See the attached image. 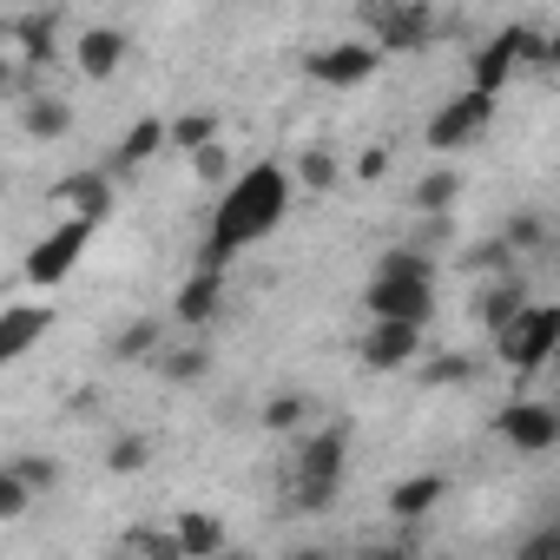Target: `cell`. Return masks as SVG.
<instances>
[{
    "label": "cell",
    "instance_id": "cell-1",
    "mask_svg": "<svg viewBox=\"0 0 560 560\" xmlns=\"http://www.w3.org/2000/svg\"><path fill=\"white\" fill-rule=\"evenodd\" d=\"M284 218H291V172L270 165V159H264V165H244V172L224 185L218 211H211V231H205L198 264H205V270H224L237 250L264 244Z\"/></svg>",
    "mask_w": 560,
    "mask_h": 560
},
{
    "label": "cell",
    "instance_id": "cell-2",
    "mask_svg": "<svg viewBox=\"0 0 560 560\" xmlns=\"http://www.w3.org/2000/svg\"><path fill=\"white\" fill-rule=\"evenodd\" d=\"M343 475H350V429H343V422L311 429V442H304L298 462H291V508H298V514H324V508H337Z\"/></svg>",
    "mask_w": 560,
    "mask_h": 560
},
{
    "label": "cell",
    "instance_id": "cell-3",
    "mask_svg": "<svg viewBox=\"0 0 560 560\" xmlns=\"http://www.w3.org/2000/svg\"><path fill=\"white\" fill-rule=\"evenodd\" d=\"M521 67H547V34L540 27H501V34H488L468 54V86L488 93V100H501Z\"/></svg>",
    "mask_w": 560,
    "mask_h": 560
},
{
    "label": "cell",
    "instance_id": "cell-4",
    "mask_svg": "<svg viewBox=\"0 0 560 560\" xmlns=\"http://www.w3.org/2000/svg\"><path fill=\"white\" fill-rule=\"evenodd\" d=\"M494 357L527 383L534 370H547L560 357V304H527L501 337H494Z\"/></svg>",
    "mask_w": 560,
    "mask_h": 560
},
{
    "label": "cell",
    "instance_id": "cell-5",
    "mask_svg": "<svg viewBox=\"0 0 560 560\" xmlns=\"http://www.w3.org/2000/svg\"><path fill=\"white\" fill-rule=\"evenodd\" d=\"M93 231L100 224H86V218H60L34 250H27V264H21V277H27V284L34 291H54V284H67V277H73V264L86 257V244H93Z\"/></svg>",
    "mask_w": 560,
    "mask_h": 560
},
{
    "label": "cell",
    "instance_id": "cell-6",
    "mask_svg": "<svg viewBox=\"0 0 560 560\" xmlns=\"http://www.w3.org/2000/svg\"><path fill=\"white\" fill-rule=\"evenodd\" d=\"M357 21L383 54H409V47L435 40V8H422V0H370Z\"/></svg>",
    "mask_w": 560,
    "mask_h": 560
},
{
    "label": "cell",
    "instance_id": "cell-7",
    "mask_svg": "<svg viewBox=\"0 0 560 560\" xmlns=\"http://www.w3.org/2000/svg\"><path fill=\"white\" fill-rule=\"evenodd\" d=\"M488 126H494V100H488V93H475V86H462L455 100H442V106H435V119H429L422 145H429V152H468Z\"/></svg>",
    "mask_w": 560,
    "mask_h": 560
},
{
    "label": "cell",
    "instance_id": "cell-8",
    "mask_svg": "<svg viewBox=\"0 0 560 560\" xmlns=\"http://www.w3.org/2000/svg\"><path fill=\"white\" fill-rule=\"evenodd\" d=\"M304 73L317 86H330V93H350V86H363V80L383 73V47L376 40H337V47H317L304 60Z\"/></svg>",
    "mask_w": 560,
    "mask_h": 560
},
{
    "label": "cell",
    "instance_id": "cell-9",
    "mask_svg": "<svg viewBox=\"0 0 560 560\" xmlns=\"http://www.w3.org/2000/svg\"><path fill=\"white\" fill-rule=\"evenodd\" d=\"M60 27H67V14L60 8H27V14H0V40L14 47V60L21 67H54V54H60Z\"/></svg>",
    "mask_w": 560,
    "mask_h": 560
},
{
    "label": "cell",
    "instance_id": "cell-10",
    "mask_svg": "<svg viewBox=\"0 0 560 560\" xmlns=\"http://www.w3.org/2000/svg\"><path fill=\"white\" fill-rule=\"evenodd\" d=\"M363 317H370V324H409V330H429V317H435V284H383V277H370Z\"/></svg>",
    "mask_w": 560,
    "mask_h": 560
},
{
    "label": "cell",
    "instance_id": "cell-11",
    "mask_svg": "<svg viewBox=\"0 0 560 560\" xmlns=\"http://www.w3.org/2000/svg\"><path fill=\"white\" fill-rule=\"evenodd\" d=\"M494 435L514 448V455H547L553 442H560V409H547V402H527V396H514L501 416H494Z\"/></svg>",
    "mask_w": 560,
    "mask_h": 560
},
{
    "label": "cell",
    "instance_id": "cell-12",
    "mask_svg": "<svg viewBox=\"0 0 560 560\" xmlns=\"http://www.w3.org/2000/svg\"><path fill=\"white\" fill-rule=\"evenodd\" d=\"M357 357H363L370 376H396V370L422 363V330H409V324H370L363 343H357Z\"/></svg>",
    "mask_w": 560,
    "mask_h": 560
},
{
    "label": "cell",
    "instance_id": "cell-13",
    "mask_svg": "<svg viewBox=\"0 0 560 560\" xmlns=\"http://www.w3.org/2000/svg\"><path fill=\"white\" fill-rule=\"evenodd\" d=\"M47 198H54V211H67V218L106 224V218H113V198H119V191H113V178H106V172H73V178H60V185H54Z\"/></svg>",
    "mask_w": 560,
    "mask_h": 560
},
{
    "label": "cell",
    "instance_id": "cell-14",
    "mask_svg": "<svg viewBox=\"0 0 560 560\" xmlns=\"http://www.w3.org/2000/svg\"><path fill=\"white\" fill-rule=\"evenodd\" d=\"M218 311H224V270H205V264H198L185 284H178V298H172V324L205 330Z\"/></svg>",
    "mask_w": 560,
    "mask_h": 560
},
{
    "label": "cell",
    "instance_id": "cell-15",
    "mask_svg": "<svg viewBox=\"0 0 560 560\" xmlns=\"http://www.w3.org/2000/svg\"><path fill=\"white\" fill-rule=\"evenodd\" d=\"M442 494H448V475H429V468H422V475H402V481L389 488V521H396V527H422Z\"/></svg>",
    "mask_w": 560,
    "mask_h": 560
},
{
    "label": "cell",
    "instance_id": "cell-16",
    "mask_svg": "<svg viewBox=\"0 0 560 560\" xmlns=\"http://www.w3.org/2000/svg\"><path fill=\"white\" fill-rule=\"evenodd\" d=\"M521 311H527V277H521V270H514V277H494V284L475 291V317H481L488 337H501Z\"/></svg>",
    "mask_w": 560,
    "mask_h": 560
},
{
    "label": "cell",
    "instance_id": "cell-17",
    "mask_svg": "<svg viewBox=\"0 0 560 560\" xmlns=\"http://www.w3.org/2000/svg\"><path fill=\"white\" fill-rule=\"evenodd\" d=\"M47 330H54V311H40V304H14L8 317H0V363H21Z\"/></svg>",
    "mask_w": 560,
    "mask_h": 560
},
{
    "label": "cell",
    "instance_id": "cell-18",
    "mask_svg": "<svg viewBox=\"0 0 560 560\" xmlns=\"http://www.w3.org/2000/svg\"><path fill=\"white\" fill-rule=\"evenodd\" d=\"M119 60H126V34H119V27H86V34L73 40V67H80L86 80H113Z\"/></svg>",
    "mask_w": 560,
    "mask_h": 560
},
{
    "label": "cell",
    "instance_id": "cell-19",
    "mask_svg": "<svg viewBox=\"0 0 560 560\" xmlns=\"http://www.w3.org/2000/svg\"><path fill=\"white\" fill-rule=\"evenodd\" d=\"M172 145V119H139L126 139H119V152H113V178H132L145 159H159Z\"/></svg>",
    "mask_w": 560,
    "mask_h": 560
},
{
    "label": "cell",
    "instance_id": "cell-20",
    "mask_svg": "<svg viewBox=\"0 0 560 560\" xmlns=\"http://www.w3.org/2000/svg\"><path fill=\"white\" fill-rule=\"evenodd\" d=\"M376 277L383 284H435V257L422 244H396V250L376 257Z\"/></svg>",
    "mask_w": 560,
    "mask_h": 560
},
{
    "label": "cell",
    "instance_id": "cell-21",
    "mask_svg": "<svg viewBox=\"0 0 560 560\" xmlns=\"http://www.w3.org/2000/svg\"><path fill=\"white\" fill-rule=\"evenodd\" d=\"M21 132H27V139H67V132H73V106L54 100V93H40V100L21 106Z\"/></svg>",
    "mask_w": 560,
    "mask_h": 560
},
{
    "label": "cell",
    "instance_id": "cell-22",
    "mask_svg": "<svg viewBox=\"0 0 560 560\" xmlns=\"http://www.w3.org/2000/svg\"><path fill=\"white\" fill-rule=\"evenodd\" d=\"M172 527H178V540H185V553H191V560H218V553H231V540H224V521H218V514H178Z\"/></svg>",
    "mask_w": 560,
    "mask_h": 560
},
{
    "label": "cell",
    "instance_id": "cell-23",
    "mask_svg": "<svg viewBox=\"0 0 560 560\" xmlns=\"http://www.w3.org/2000/svg\"><path fill=\"white\" fill-rule=\"evenodd\" d=\"M126 553H132V560H191L185 540H178V527H159V521L126 527Z\"/></svg>",
    "mask_w": 560,
    "mask_h": 560
},
{
    "label": "cell",
    "instance_id": "cell-24",
    "mask_svg": "<svg viewBox=\"0 0 560 560\" xmlns=\"http://www.w3.org/2000/svg\"><path fill=\"white\" fill-rule=\"evenodd\" d=\"M159 343H165V317H132V324L113 337V357H119V363H139V357L159 363V357H165Z\"/></svg>",
    "mask_w": 560,
    "mask_h": 560
},
{
    "label": "cell",
    "instance_id": "cell-25",
    "mask_svg": "<svg viewBox=\"0 0 560 560\" xmlns=\"http://www.w3.org/2000/svg\"><path fill=\"white\" fill-rule=\"evenodd\" d=\"M455 198H462V172H455V165L422 172V185H416V211H422V218H448Z\"/></svg>",
    "mask_w": 560,
    "mask_h": 560
},
{
    "label": "cell",
    "instance_id": "cell-26",
    "mask_svg": "<svg viewBox=\"0 0 560 560\" xmlns=\"http://www.w3.org/2000/svg\"><path fill=\"white\" fill-rule=\"evenodd\" d=\"M172 145H178V152H191V159H198V152H211V145H218V113H211V106L178 113V119H172Z\"/></svg>",
    "mask_w": 560,
    "mask_h": 560
},
{
    "label": "cell",
    "instance_id": "cell-27",
    "mask_svg": "<svg viewBox=\"0 0 560 560\" xmlns=\"http://www.w3.org/2000/svg\"><path fill=\"white\" fill-rule=\"evenodd\" d=\"M311 416H317V409H311V396H298V389L264 402V429H270V435H291V429H304Z\"/></svg>",
    "mask_w": 560,
    "mask_h": 560
},
{
    "label": "cell",
    "instance_id": "cell-28",
    "mask_svg": "<svg viewBox=\"0 0 560 560\" xmlns=\"http://www.w3.org/2000/svg\"><path fill=\"white\" fill-rule=\"evenodd\" d=\"M501 244H508V250L527 264V257L547 244V224H540V211H514V218H508V231H501Z\"/></svg>",
    "mask_w": 560,
    "mask_h": 560
},
{
    "label": "cell",
    "instance_id": "cell-29",
    "mask_svg": "<svg viewBox=\"0 0 560 560\" xmlns=\"http://www.w3.org/2000/svg\"><path fill=\"white\" fill-rule=\"evenodd\" d=\"M205 370H211V350H205V343H185V350H165V357H159V376H165V383H198Z\"/></svg>",
    "mask_w": 560,
    "mask_h": 560
},
{
    "label": "cell",
    "instance_id": "cell-30",
    "mask_svg": "<svg viewBox=\"0 0 560 560\" xmlns=\"http://www.w3.org/2000/svg\"><path fill=\"white\" fill-rule=\"evenodd\" d=\"M416 376H422V389H455V383H468V376H475V363H468V357H455V350H442V357H429Z\"/></svg>",
    "mask_w": 560,
    "mask_h": 560
},
{
    "label": "cell",
    "instance_id": "cell-31",
    "mask_svg": "<svg viewBox=\"0 0 560 560\" xmlns=\"http://www.w3.org/2000/svg\"><path fill=\"white\" fill-rule=\"evenodd\" d=\"M145 462H152V435H119L106 448V475H139Z\"/></svg>",
    "mask_w": 560,
    "mask_h": 560
},
{
    "label": "cell",
    "instance_id": "cell-32",
    "mask_svg": "<svg viewBox=\"0 0 560 560\" xmlns=\"http://www.w3.org/2000/svg\"><path fill=\"white\" fill-rule=\"evenodd\" d=\"M8 468H14L34 494H54V488H60V462H54V455H14Z\"/></svg>",
    "mask_w": 560,
    "mask_h": 560
},
{
    "label": "cell",
    "instance_id": "cell-33",
    "mask_svg": "<svg viewBox=\"0 0 560 560\" xmlns=\"http://www.w3.org/2000/svg\"><path fill=\"white\" fill-rule=\"evenodd\" d=\"M34 508V488L14 475V468H0V521H21Z\"/></svg>",
    "mask_w": 560,
    "mask_h": 560
},
{
    "label": "cell",
    "instance_id": "cell-34",
    "mask_svg": "<svg viewBox=\"0 0 560 560\" xmlns=\"http://www.w3.org/2000/svg\"><path fill=\"white\" fill-rule=\"evenodd\" d=\"M298 172H304V185H311V191H330L343 165H337V152H324V145H317V152H304V165H298Z\"/></svg>",
    "mask_w": 560,
    "mask_h": 560
},
{
    "label": "cell",
    "instance_id": "cell-35",
    "mask_svg": "<svg viewBox=\"0 0 560 560\" xmlns=\"http://www.w3.org/2000/svg\"><path fill=\"white\" fill-rule=\"evenodd\" d=\"M514 560H560V534L540 521V527H527V540L514 547Z\"/></svg>",
    "mask_w": 560,
    "mask_h": 560
},
{
    "label": "cell",
    "instance_id": "cell-36",
    "mask_svg": "<svg viewBox=\"0 0 560 560\" xmlns=\"http://www.w3.org/2000/svg\"><path fill=\"white\" fill-rule=\"evenodd\" d=\"M357 560H416V527H402L396 540H376V547H363Z\"/></svg>",
    "mask_w": 560,
    "mask_h": 560
},
{
    "label": "cell",
    "instance_id": "cell-37",
    "mask_svg": "<svg viewBox=\"0 0 560 560\" xmlns=\"http://www.w3.org/2000/svg\"><path fill=\"white\" fill-rule=\"evenodd\" d=\"M383 172H389V152H383V145H370V152L357 159V178H383Z\"/></svg>",
    "mask_w": 560,
    "mask_h": 560
},
{
    "label": "cell",
    "instance_id": "cell-38",
    "mask_svg": "<svg viewBox=\"0 0 560 560\" xmlns=\"http://www.w3.org/2000/svg\"><path fill=\"white\" fill-rule=\"evenodd\" d=\"M191 172H198V178H218V172H224V145H211V152H198V159H191Z\"/></svg>",
    "mask_w": 560,
    "mask_h": 560
},
{
    "label": "cell",
    "instance_id": "cell-39",
    "mask_svg": "<svg viewBox=\"0 0 560 560\" xmlns=\"http://www.w3.org/2000/svg\"><path fill=\"white\" fill-rule=\"evenodd\" d=\"M291 560H337V553H324V547H298Z\"/></svg>",
    "mask_w": 560,
    "mask_h": 560
},
{
    "label": "cell",
    "instance_id": "cell-40",
    "mask_svg": "<svg viewBox=\"0 0 560 560\" xmlns=\"http://www.w3.org/2000/svg\"><path fill=\"white\" fill-rule=\"evenodd\" d=\"M547 67L560 73V34H547Z\"/></svg>",
    "mask_w": 560,
    "mask_h": 560
},
{
    "label": "cell",
    "instance_id": "cell-41",
    "mask_svg": "<svg viewBox=\"0 0 560 560\" xmlns=\"http://www.w3.org/2000/svg\"><path fill=\"white\" fill-rule=\"evenodd\" d=\"M224 560H250V553H224Z\"/></svg>",
    "mask_w": 560,
    "mask_h": 560
},
{
    "label": "cell",
    "instance_id": "cell-42",
    "mask_svg": "<svg viewBox=\"0 0 560 560\" xmlns=\"http://www.w3.org/2000/svg\"><path fill=\"white\" fill-rule=\"evenodd\" d=\"M113 560H132V553H126V547H119V553H113Z\"/></svg>",
    "mask_w": 560,
    "mask_h": 560
},
{
    "label": "cell",
    "instance_id": "cell-43",
    "mask_svg": "<svg viewBox=\"0 0 560 560\" xmlns=\"http://www.w3.org/2000/svg\"><path fill=\"white\" fill-rule=\"evenodd\" d=\"M218 560H224V553H218Z\"/></svg>",
    "mask_w": 560,
    "mask_h": 560
}]
</instances>
